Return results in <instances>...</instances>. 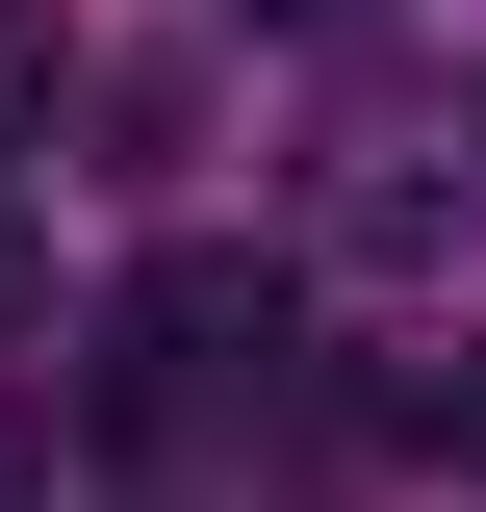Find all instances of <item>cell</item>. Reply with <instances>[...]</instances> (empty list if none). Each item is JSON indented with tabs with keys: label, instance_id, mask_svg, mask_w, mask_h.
Here are the masks:
<instances>
[{
	"label": "cell",
	"instance_id": "cell-1",
	"mask_svg": "<svg viewBox=\"0 0 486 512\" xmlns=\"http://www.w3.org/2000/svg\"><path fill=\"white\" fill-rule=\"evenodd\" d=\"M231 384H282V256L180 231V256H154V282L103 308V436H205Z\"/></svg>",
	"mask_w": 486,
	"mask_h": 512
},
{
	"label": "cell",
	"instance_id": "cell-2",
	"mask_svg": "<svg viewBox=\"0 0 486 512\" xmlns=\"http://www.w3.org/2000/svg\"><path fill=\"white\" fill-rule=\"evenodd\" d=\"M26 103H52V0H0V128H26Z\"/></svg>",
	"mask_w": 486,
	"mask_h": 512
},
{
	"label": "cell",
	"instance_id": "cell-3",
	"mask_svg": "<svg viewBox=\"0 0 486 512\" xmlns=\"http://www.w3.org/2000/svg\"><path fill=\"white\" fill-rule=\"evenodd\" d=\"M0 333H26V231H0Z\"/></svg>",
	"mask_w": 486,
	"mask_h": 512
},
{
	"label": "cell",
	"instance_id": "cell-4",
	"mask_svg": "<svg viewBox=\"0 0 486 512\" xmlns=\"http://www.w3.org/2000/svg\"><path fill=\"white\" fill-rule=\"evenodd\" d=\"M0 512H26V410H0Z\"/></svg>",
	"mask_w": 486,
	"mask_h": 512
},
{
	"label": "cell",
	"instance_id": "cell-5",
	"mask_svg": "<svg viewBox=\"0 0 486 512\" xmlns=\"http://www.w3.org/2000/svg\"><path fill=\"white\" fill-rule=\"evenodd\" d=\"M435 436H486V384H461V410H435Z\"/></svg>",
	"mask_w": 486,
	"mask_h": 512
}]
</instances>
